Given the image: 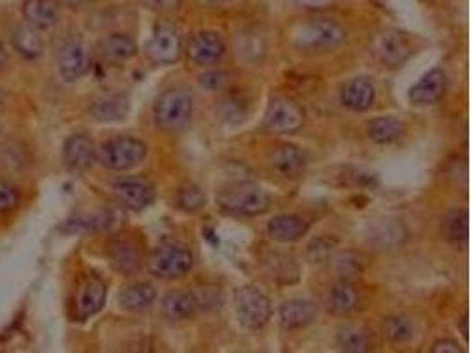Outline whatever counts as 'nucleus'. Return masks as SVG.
Segmentation results:
<instances>
[{
    "label": "nucleus",
    "instance_id": "2eb2a0df",
    "mask_svg": "<svg viewBox=\"0 0 471 353\" xmlns=\"http://www.w3.org/2000/svg\"><path fill=\"white\" fill-rule=\"evenodd\" d=\"M106 285L101 278L89 276L84 279V283L78 287L75 296V316L78 320H87L97 314L104 304H106Z\"/></svg>",
    "mask_w": 471,
    "mask_h": 353
},
{
    "label": "nucleus",
    "instance_id": "c9c22d12",
    "mask_svg": "<svg viewBox=\"0 0 471 353\" xmlns=\"http://www.w3.org/2000/svg\"><path fill=\"white\" fill-rule=\"evenodd\" d=\"M406 230L399 221H381L371 230V243H375L381 250L395 248L404 243Z\"/></svg>",
    "mask_w": 471,
    "mask_h": 353
},
{
    "label": "nucleus",
    "instance_id": "c756f323",
    "mask_svg": "<svg viewBox=\"0 0 471 353\" xmlns=\"http://www.w3.org/2000/svg\"><path fill=\"white\" fill-rule=\"evenodd\" d=\"M335 345H337V350L344 353H366L375 349L369 331L355 323H350L339 329L335 336Z\"/></svg>",
    "mask_w": 471,
    "mask_h": 353
},
{
    "label": "nucleus",
    "instance_id": "7ed1b4c3",
    "mask_svg": "<svg viewBox=\"0 0 471 353\" xmlns=\"http://www.w3.org/2000/svg\"><path fill=\"white\" fill-rule=\"evenodd\" d=\"M194 98L184 85L164 91L154 102V124L164 133L184 131L192 119Z\"/></svg>",
    "mask_w": 471,
    "mask_h": 353
},
{
    "label": "nucleus",
    "instance_id": "e433bc0d",
    "mask_svg": "<svg viewBox=\"0 0 471 353\" xmlns=\"http://www.w3.org/2000/svg\"><path fill=\"white\" fill-rule=\"evenodd\" d=\"M175 205L177 208H181L186 214L200 212L207 205V197H205L203 188L194 182H186L175 193Z\"/></svg>",
    "mask_w": 471,
    "mask_h": 353
},
{
    "label": "nucleus",
    "instance_id": "f257e3e1",
    "mask_svg": "<svg viewBox=\"0 0 471 353\" xmlns=\"http://www.w3.org/2000/svg\"><path fill=\"white\" fill-rule=\"evenodd\" d=\"M218 208L232 217H258L271 210L272 199L258 184L238 181L218 191Z\"/></svg>",
    "mask_w": 471,
    "mask_h": 353
},
{
    "label": "nucleus",
    "instance_id": "2f4dec72",
    "mask_svg": "<svg viewBox=\"0 0 471 353\" xmlns=\"http://www.w3.org/2000/svg\"><path fill=\"white\" fill-rule=\"evenodd\" d=\"M113 221H115V216L108 210L93 212V214H80L76 217H71L64 225V230L67 234H95V232L110 228Z\"/></svg>",
    "mask_w": 471,
    "mask_h": 353
},
{
    "label": "nucleus",
    "instance_id": "37998d69",
    "mask_svg": "<svg viewBox=\"0 0 471 353\" xmlns=\"http://www.w3.org/2000/svg\"><path fill=\"white\" fill-rule=\"evenodd\" d=\"M291 2L304 11H324L335 4V0H291Z\"/></svg>",
    "mask_w": 471,
    "mask_h": 353
},
{
    "label": "nucleus",
    "instance_id": "423d86ee",
    "mask_svg": "<svg viewBox=\"0 0 471 353\" xmlns=\"http://www.w3.org/2000/svg\"><path fill=\"white\" fill-rule=\"evenodd\" d=\"M148 154V146L135 137L110 138L97 149V161L110 172H129L140 166Z\"/></svg>",
    "mask_w": 471,
    "mask_h": 353
},
{
    "label": "nucleus",
    "instance_id": "1a4fd4ad",
    "mask_svg": "<svg viewBox=\"0 0 471 353\" xmlns=\"http://www.w3.org/2000/svg\"><path fill=\"white\" fill-rule=\"evenodd\" d=\"M111 193L117 202L133 212H142L156 202L154 184L140 175L117 179L111 184Z\"/></svg>",
    "mask_w": 471,
    "mask_h": 353
},
{
    "label": "nucleus",
    "instance_id": "4c0bfd02",
    "mask_svg": "<svg viewBox=\"0 0 471 353\" xmlns=\"http://www.w3.org/2000/svg\"><path fill=\"white\" fill-rule=\"evenodd\" d=\"M337 250H339V241L335 237L320 235V237H315L307 244L306 258L313 265H324V263H329Z\"/></svg>",
    "mask_w": 471,
    "mask_h": 353
},
{
    "label": "nucleus",
    "instance_id": "a19ab883",
    "mask_svg": "<svg viewBox=\"0 0 471 353\" xmlns=\"http://www.w3.org/2000/svg\"><path fill=\"white\" fill-rule=\"evenodd\" d=\"M18 203H20L18 190L9 182L0 181V216L13 212L18 207Z\"/></svg>",
    "mask_w": 471,
    "mask_h": 353
},
{
    "label": "nucleus",
    "instance_id": "f704fd0d",
    "mask_svg": "<svg viewBox=\"0 0 471 353\" xmlns=\"http://www.w3.org/2000/svg\"><path fill=\"white\" fill-rule=\"evenodd\" d=\"M383 334L394 345H406L415 336L413 322L404 314H390L383 320Z\"/></svg>",
    "mask_w": 471,
    "mask_h": 353
},
{
    "label": "nucleus",
    "instance_id": "39448f33",
    "mask_svg": "<svg viewBox=\"0 0 471 353\" xmlns=\"http://www.w3.org/2000/svg\"><path fill=\"white\" fill-rule=\"evenodd\" d=\"M415 51L413 38L399 29H381L369 41L371 57L387 69L401 67Z\"/></svg>",
    "mask_w": 471,
    "mask_h": 353
},
{
    "label": "nucleus",
    "instance_id": "20e7f679",
    "mask_svg": "<svg viewBox=\"0 0 471 353\" xmlns=\"http://www.w3.org/2000/svg\"><path fill=\"white\" fill-rule=\"evenodd\" d=\"M194 265V254L186 244L177 241H166L154 248L148 260L147 267L148 272L157 279H181Z\"/></svg>",
    "mask_w": 471,
    "mask_h": 353
},
{
    "label": "nucleus",
    "instance_id": "f3484780",
    "mask_svg": "<svg viewBox=\"0 0 471 353\" xmlns=\"http://www.w3.org/2000/svg\"><path fill=\"white\" fill-rule=\"evenodd\" d=\"M447 91V73L441 67H434L410 89L408 100L413 106L425 108L441 101Z\"/></svg>",
    "mask_w": 471,
    "mask_h": 353
},
{
    "label": "nucleus",
    "instance_id": "473e14b6",
    "mask_svg": "<svg viewBox=\"0 0 471 353\" xmlns=\"http://www.w3.org/2000/svg\"><path fill=\"white\" fill-rule=\"evenodd\" d=\"M441 237L450 244H461L468 239V210L454 208L441 221Z\"/></svg>",
    "mask_w": 471,
    "mask_h": 353
},
{
    "label": "nucleus",
    "instance_id": "bb28decb",
    "mask_svg": "<svg viewBox=\"0 0 471 353\" xmlns=\"http://www.w3.org/2000/svg\"><path fill=\"white\" fill-rule=\"evenodd\" d=\"M157 299V290L147 281H137L124 287L119 294V305L128 313H142L150 309Z\"/></svg>",
    "mask_w": 471,
    "mask_h": 353
},
{
    "label": "nucleus",
    "instance_id": "5701e85b",
    "mask_svg": "<svg viewBox=\"0 0 471 353\" xmlns=\"http://www.w3.org/2000/svg\"><path fill=\"white\" fill-rule=\"evenodd\" d=\"M23 18L38 31H48L60 22L62 7L58 0H23Z\"/></svg>",
    "mask_w": 471,
    "mask_h": 353
},
{
    "label": "nucleus",
    "instance_id": "79ce46f5",
    "mask_svg": "<svg viewBox=\"0 0 471 353\" xmlns=\"http://www.w3.org/2000/svg\"><path fill=\"white\" fill-rule=\"evenodd\" d=\"M182 0H143V4L157 13H173L181 7Z\"/></svg>",
    "mask_w": 471,
    "mask_h": 353
},
{
    "label": "nucleus",
    "instance_id": "de8ad7c7",
    "mask_svg": "<svg viewBox=\"0 0 471 353\" xmlns=\"http://www.w3.org/2000/svg\"><path fill=\"white\" fill-rule=\"evenodd\" d=\"M203 2L209 5H223V4H228L230 0H203Z\"/></svg>",
    "mask_w": 471,
    "mask_h": 353
},
{
    "label": "nucleus",
    "instance_id": "cd10ccee",
    "mask_svg": "<svg viewBox=\"0 0 471 353\" xmlns=\"http://www.w3.org/2000/svg\"><path fill=\"white\" fill-rule=\"evenodd\" d=\"M406 133V124L395 115H381L368 124V137L378 146H390L401 140Z\"/></svg>",
    "mask_w": 471,
    "mask_h": 353
},
{
    "label": "nucleus",
    "instance_id": "6ab92c4d",
    "mask_svg": "<svg viewBox=\"0 0 471 353\" xmlns=\"http://www.w3.org/2000/svg\"><path fill=\"white\" fill-rule=\"evenodd\" d=\"M271 164L280 177L286 181H295L304 175L307 159L300 147L293 144H281L271 154Z\"/></svg>",
    "mask_w": 471,
    "mask_h": 353
},
{
    "label": "nucleus",
    "instance_id": "7c9ffc66",
    "mask_svg": "<svg viewBox=\"0 0 471 353\" xmlns=\"http://www.w3.org/2000/svg\"><path fill=\"white\" fill-rule=\"evenodd\" d=\"M11 43H13L14 50L18 51L27 60H36L45 51V43H43V38L40 36V31L34 29L32 25H29V23L20 25L13 31Z\"/></svg>",
    "mask_w": 471,
    "mask_h": 353
},
{
    "label": "nucleus",
    "instance_id": "f8f14e48",
    "mask_svg": "<svg viewBox=\"0 0 471 353\" xmlns=\"http://www.w3.org/2000/svg\"><path fill=\"white\" fill-rule=\"evenodd\" d=\"M106 258L111 269L122 276H137L145 265L142 246L131 237H115L108 243Z\"/></svg>",
    "mask_w": 471,
    "mask_h": 353
},
{
    "label": "nucleus",
    "instance_id": "72a5a7b5",
    "mask_svg": "<svg viewBox=\"0 0 471 353\" xmlns=\"http://www.w3.org/2000/svg\"><path fill=\"white\" fill-rule=\"evenodd\" d=\"M236 55L240 57V60L247 62V64H260L263 62L265 55H267V43L265 38L258 32H244L238 40H236Z\"/></svg>",
    "mask_w": 471,
    "mask_h": 353
},
{
    "label": "nucleus",
    "instance_id": "6e6552de",
    "mask_svg": "<svg viewBox=\"0 0 471 353\" xmlns=\"http://www.w3.org/2000/svg\"><path fill=\"white\" fill-rule=\"evenodd\" d=\"M306 124L304 108L286 96L274 98L263 117V129L271 135H293L300 131Z\"/></svg>",
    "mask_w": 471,
    "mask_h": 353
},
{
    "label": "nucleus",
    "instance_id": "ddd939ff",
    "mask_svg": "<svg viewBox=\"0 0 471 353\" xmlns=\"http://www.w3.org/2000/svg\"><path fill=\"white\" fill-rule=\"evenodd\" d=\"M184 51L194 66L207 67L218 64L225 57L227 43L221 34L214 31H200L189 38Z\"/></svg>",
    "mask_w": 471,
    "mask_h": 353
},
{
    "label": "nucleus",
    "instance_id": "c85d7f7f",
    "mask_svg": "<svg viewBox=\"0 0 471 353\" xmlns=\"http://www.w3.org/2000/svg\"><path fill=\"white\" fill-rule=\"evenodd\" d=\"M332 267L333 272L339 276V279H355L366 272L369 267V256L359 250H342L335 252L332 256Z\"/></svg>",
    "mask_w": 471,
    "mask_h": 353
},
{
    "label": "nucleus",
    "instance_id": "49530a36",
    "mask_svg": "<svg viewBox=\"0 0 471 353\" xmlns=\"http://www.w3.org/2000/svg\"><path fill=\"white\" fill-rule=\"evenodd\" d=\"M461 327H463V336H465V340H468V316H467V314L463 316V325H461Z\"/></svg>",
    "mask_w": 471,
    "mask_h": 353
},
{
    "label": "nucleus",
    "instance_id": "412c9836",
    "mask_svg": "<svg viewBox=\"0 0 471 353\" xmlns=\"http://www.w3.org/2000/svg\"><path fill=\"white\" fill-rule=\"evenodd\" d=\"M262 263L267 274L278 285H297L300 281V267L291 254L280 252H267L262 256Z\"/></svg>",
    "mask_w": 471,
    "mask_h": 353
},
{
    "label": "nucleus",
    "instance_id": "dca6fc26",
    "mask_svg": "<svg viewBox=\"0 0 471 353\" xmlns=\"http://www.w3.org/2000/svg\"><path fill=\"white\" fill-rule=\"evenodd\" d=\"M377 100V87L369 76L350 78L341 87V104L353 113L368 111Z\"/></svg>",
    "mask_w": 471,
    "mask_h": 353
},
{
    "label": "nucleus",
    "instance_id": "0eeeda50",
    "mask_svg": "<svg viewBox=\"0 0 471 353\" xmlns=\"http://www.w3.org/2000/svg\"><path fill=\"white\" fill-rule=\"evenodd\" d=\"M234 309L238 323L247 331L263 329L272 318L271 299L253 285H244L234 294Z\"/></svg>",
    "mask_w": 471,
    "mask_h": 353
},
{
    "label": "nucleus",
    "instance_id": "4468645a",
    "mask_svg": "<svg viewBox=\"0 0 471 353\" xmlns=\"http://www.w3.org/2000/svg\"><path fill=\"white\" fill-rule=\"evenodd\" d=\"M97 159L94 140L85 133L69 137L62 149V163L73 173L87 172Z\"/></svg>",
    "mask_w": 471,
    "mask_h": 353
},
{
    "label": "nucleus",
    "instance_id": "4be33fe9",
    "mask_svg": "<svg viewBox=\"0 0 471 353\" xmlns=\"http://www.w3.org/2000/svg\"><path fill=\"white\" fill-rule=\"evenodd\" d=\"M360 303V292L350 279H339L333 283L325 296V307L335 316H346L353 313Z\"/></svg>",
    "mask_w": 471,
    "mask_h": 353
},
{
    "label": "nucleus",
    "instance_id": "f03ea898",
    "mask_svg": "<svg viewBox=\"0 0 471 353\" xmlns=\"http://www.w3.org/2000/svg\"><path fill=\"white\" fill-rule=\"evenodd\" d=\"M346 41V31L341 23L329 18H311L291 31L293 49L304 53L335 50Z\"/></svg>",
    "mask_w": 471,
    "mask_h": 353
},
{
    "label": "nucleus",
    "instance_id": "a878e982",
    "mask_svg": "<svg viewBox=\"0 0 471 353\" xmlns=\"http://www.w3.org/2000/svg\"><path fill=\"white\" fill-rule=\"evenodd\" d=\"M196 299L186 290H170L161 299V314L172 323H181L194 316Z\"/></svg>",
    "mask_w": 471,
    "mask_h": 353
},
{
    "label": "nucleus",
    "instance_id": "a211bd4d",
    "mask_svg": "<svg viewBox=\"0 0 471 353\" xmlns=\"http://www.w3.org/2000/svg\"><path fill=\"white\" fill-rule=\"evenodd\" d=\"M309 230L311 223L298 214H280L267 223L269 239L281 244L300 241L302 237H306V234H309Z\"/></svg>",
    "mask_w": 471,
    "mask_h": 353
},
{
    "label": "nucleus",
    "instance_id": "9d476101",
    "mask_svg": "<svg viewBox=\"0 0 471 353\" xmlns=\"http://www.w3.org/2000/svg\"><path fill=\"white\" fill-rule=\"evenodd\" d=\"M182 38L181 32L170 25H159L154 29L150 40L145 45V55L152 64L170 66L182 57Z\"/></svg>",
    "mask_w": 471,
    "mask_h": 353
},
{
    "label": "nucleus",
    "instance_id": "b1692460",
    "mask_svg": "<svg viewBox=\"0 0 471 353\" xmlns=\"http://www.w3.org/2000/svg\"><path fill=\"white\" fill-rule=\"evenodd\" d=\"M316 318V305L307 299H289L280 307V323L286 332L300 331Z\"/></svg>",
    "mask_w": 471,
    "mask_h": 353
},
{
    "label": "nucleus",
    "instance_id": "393cba45",
    "mask_svg": "<svg viewBox=\"0 0 471 353\" xmlns=\"http://www.w3.org/2000/svg\"><path fill=\"white\" fill-rule=\"evenodd\" d=\"M137 53H138V45L129 34H122V32L108 34L97 43V55L110 64H120L131 60L133 57H137Z\"/></svg>",
    "mask_w": 471,
    "mask_h": 353
},
{
    "label": "nucleus",
    "instance_id": "a18cd8bd",
    "mask_svg": "<svg viewBox=\"0 0 471 353\" xmlns=\"http://www.w3.org/2000/svg\"><path fill=\"white\" fill-rule=\"evenodd\" d=\"M5 64H7V53H5L2 43H0V71L5 67Z\"/></svg>",
    "mask_w": 471,
    "mask_h": 353
},
{
    "label": "nucleus",
    "instance_id": "58836bf2",
    "mask_svg": "<svg viewBox=\"0 0 471 353\" xmlns=\"http://www.w3.org/2000/svg\"><path fill=\"white\" fill-rule=\"evenodd\" d=\"M219 117L223 119V122L227 124H240L244 120V113H245V102L238 100L236 96H228L223 101L219 102L218 106Z\"/></svg>",
    "mask_w": 471,
    "mask_h": 353
},
{
    "label": "nucleus",
    "instance_id": "09e8293b",
    "mask_svg": "<svg viewBox=\"0 0 471 353\" xmlns=\"http://www.w3.org/2000/svg\"><path fill=\"white\" fill-rule=\"evenodd\" d=\"M69 5H82V4H85L87 0H66Z\"/></svg>",
    "mask_w": 471,
    "mask_h": 353
},
{
    "label": "nucleus",
    "instance_id": "8fccbe9b",
    "mask_svg": "<svg viewBox=\"0 0 471 353\" xmlns=\"http://www.w3.org/2000/svg\"><path fill=\"white\" fill-rule=\"evenodd\" d=\"M0 131H2V126H0Z\"/></svg>",
    "mask_w": 471,
    "mask_h": 353
},
{
    "label": "nucleus",
    "instance_id": "c03bdc74",
    "mask_svg": "<svg viewBox=\"0 0 471 353\" xmlns=\"http://www.w3.org/2000/svg\"><path fill=\"white\" fill-rule=\"evenodd\" d=\"M432 353H463L461 345L456 340L445 338V340H438L432 347H431Z\"/></svg>",
    "mask_w": 471,
    "mask_h": 353
},
{
    "label": "nucleus",
    "instance_id": "aec40b11",
    "mask_svg": "<svg viewBox=\"0 0 471 353\" xmlns=\"http://www.w3.org/2000/svg\"><path fill=\"white\" fill-rule=\"evenodd\" d=\"M89 113L97 122H120L129 115V100L120 93H102L91 102Z\"/></svg>",
    "mask_w": 471,
    "mask_h": 353
},
{
    "label": "nucleus",
    "instance_id": "9b49d317",
    "mask_svg": "<svg viewBox=\"0 0 471 353\" xmlns=\"http://www.w3.org/2000/svg\"><path fill=\"white\" fill-rule=\"evenodd\" d=\"M91 51L82 40L73 38L60 47L57 55V69L64 82L75 84L82 80L91 71Z\"/></svg>",
    "mask_w": 471,
    "mask_h": 353
},
{
    "label": "nucleus",
    "instance_id": "ea45409f",
    "mask_svg": "<svg viewBox=\"0 0 471 353\" xmlns=\"http://www.w3.org/2000/svg\"><path fill=\"white\" fill-rule=\"evenodd\" d=\"M232 84V75L227 69H210L203 75H200V85L207 91L212 93H219L223 89H227Z\"/></svg>",
    "mask_w": 471,
    "mask_h": 353
}]
</instances>
